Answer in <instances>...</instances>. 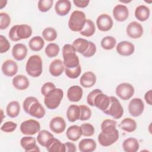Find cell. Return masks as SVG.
<instances>
[{
	"mask_svg": "<svg viewBox=\"0 0 152 152\" xmlns=\"http://www.w3.org/2000/svg\"><path fill=\"white\" fill-rule=\"evenodd\" d=\"M23 107L26 113L37 119L43 118L46 114L44 107L35 97L30 96L26 98Z\"/></svg>",
	"mask_w": 152,
	"mask_h": 152,
	"instance_id": "obj_1",
	"label": "cell"
},
{
	"mask_svg": "<svg viewBox=\"0 0 152 152\" xmlns=\"http://www.w3.org/2000/svg\"><path fill=\"white\" fill-rule=\"evenodd\" d=\"M72 45L65 44L62 48L64 64L65 68H74L80 65V61Z\"/></svg>",
	"mask_w": 152,
	"mask_h": 152,
	"instance_id": "obj_2",
	"label": "cell"
},
{
	"mask_svg": "<svg viewBox=\"0 0 152 152\" xmlns=\"http://www.w3.org/2000/svg\"><path fill=\"white\" fill-rule=\"evenodd\" d=\"M42 60L37 55H31L28 59L26 65V71L32 77H38L42 73Z\"/></svg>",
	"mask_w": 152,
	"mask_h": 152,
	"instance_id": "obj_3",
	"label": "cell"
},
{
	"mask_svg": "<svg viewBox=\"0 0 152 152\" xmlns=\"http://www.w3.org/2000/svg\"><path fill=\"white\" fill-rule=\"evenodd\" d=\"M64 97V91L61 88H55L45 96L44 103L49 109H55L60 104Z\"/></svg>",
	"mask_w": 152,
	"mask_h": 152,
	"instance_id": "obj_4",
	"label": "cell"
},
{
	"mask_svg": "<svg viewBox=\"0 0 152 152\" xmlns=\"http://www.w3.org/2000/svg\"><path fill=\"white\" fill-rule=\"evenodd\" d=\"M86 14L81 11H74L69 17L68 27L71 31H80L84 27L86 22Z\"/></svg>",
	"mask_w": 152,
	"mask_h": 152,
	"instance_id": "obj_5",
	"label": "cell"
},
{
	"mask_svg": "<svg viewBox=\"0 0 152 152\" xmlns=\"http://www.w3.org/2000/svg\"><path fill=\"white\" fill-rule=\"evenodd\" d=\"M110 97V104L107 109L103 111L106 115L111 116L113 119H120L124 113V109L119 100L114 96Z\"/></svg>",
	"mask_w": 152,
	"mask_h": 152,
	"instance_id": "obj_6",
	"label": "cell"
},
{
	"mask_svg": "<svg viewBox=\"0 0 152 152\" xmlns=\"http://www.w3.org/2000/svg\"><path fill=\"white\" fill-rule=\"evenodd\" d=\"M20 128L23 134L33 135L40 131V125L38 121L34 119H28L23 122Z\"/></svg>",
	"mask_w": 152,
	"mask_h": 152,
	"instance_id": "obj_7",
	"label": "cell"
},
{
	"mask_svg": "<svg viewBox=\"0 0 152 152\" xmlns=\"http://www.w3.org/2000/svg\"><path fill=\"white\" fill-rule=\"evenodd\" d=\"M133 86L128 83L119 84L116 88V95L122 100H127L131 99L134 94Z\"/></svg>",
	"mask_w": 152,
	"mask_h": 152,
	"instance_id": "obj_8",
	"label": "cell"
},
{
	"mask_svg": "<svg viewBox=\"0 0 152 152\" xmlns=\"http://www.w3.org/2000/svg\"><path fill=\"white\" fill-rule=\"evenodd\" d=\"M119 134L118 129H116L112 133L105 134L101 132L98 135V141L99 144L103 147H108L113 144L119 139Z\"/></svg>",
	"mask_w": 152,
	"mask_h": 152,
	"instance_id": "obj_9",
	"label": "cell"
},
{
	"mask_svg": "<svg viewBox=\"0 0 152 152\" xmlns=\"http://www.w3.org/2000/svg\"><path fill=\"white\" fill-rule=\"evenodd\" d=\"M144 110V104L140 98L132 99L128 104V111L134 117L140 116Z\"/></svg>",
	"mask_w": 152,
	"mask_h": 152,
	"instance_id": "obj_10",
	"label": "cell"
},
{
	"mask_svg": "<svg viewBox=\"0 0 152 152\" xmlns=\"http://www.w3.org/2000/svg\"><path fill=\"white\" fill-rule=\"evenodd\" d=\"M127 35L132 39H138L143 34V27L141 24L137 21H132L126 27Z\"/></svg>",
	"mask_w": 152,
	"mask_h": 152,
	"instance_id": "obj_11",
	"label": "cell"
},
{
	"mask_svg": "<svg viewBox=\"0 0 152 152\" xmlns=\"http://www.w3.org/2000/svg\"><path fill=\"white\" fill-rule=\"evenodd\" d=\"M96 24L100 31H107L110 30L113 26L112 17L107 14H100L96 20Z\"/></svg>",
	"mask_w": 152,
	"mask_h": 152,
	"instance_id": "obj_12",
	"label": "cell"
},
{
	"mask_svg": "<svg viewBox=\"0 0 152 152\" xmlns=\"http://www.w3.org/2000/svg\"><path fill=\"white\" fill-rule=\"evenodd\" d=\"M20 144L26 152L40 151L39 147L36 144V140L33 137H23L20 140Z\"/></svg>",
	"mask_w": 152,
	"mask_h": 152,
	"instance_id": "obj_13",
	"label": "cell"
},
{
	"mask_svg": "<svg viewBox=\"0 0 152 152\" xmlns=\"http://www.w3.org/2000/svg\"><path fill=\"white\" fill-rule=\"evenodd\" d=\"M112 12L114 18L119 22L125 21L129 17V10L125 5H116L113 8Z\"/></svg>",
	"mask_w": 152,
	"mask_h": 152,
	"instance_id": "obj_14",
	"label": "cell"
},
{
	"mask_svg": "<svg viewBox=\"0 0 152 152\" xmlns=\"http://www.w3.org/2000/svg\"><path fill=\"white\" fill-rule=\"evenodd\" d=\"M110 104V97L101 92L97 94L93 100V106L102 111H104L107 109Z\"/></svg>",
	"mask_w": 152,
	"mask_h": 152,
	"instance_id": "obj_15",
	"label": "cell"
},
{
	"mask_svg": "<svg viewBox=\"0 0 152 152\" xmlns=\"http://www.w3.org/2000/svg\"><path fill=\"white\" fill-rule=\"evenodd\" d=\"M49 128L53 132L59 134L65 130L66 122L62 117L56 116L50 120Z\"/></svg>",
	"mask_w": 152,
	"mask_h": 152,
	"instance_id": "obj_16",
	"label": "cell"
},
{
	"mask_svg": "<svg viewBox=\"0 0 152 152\" xmlns=\"http://www.w3.org/2000/svg\"><path fill=\"white\" fill-rule=\"evenodd\" d=\"M55 138L52 134L45 129L40 131L37 136V141L38 143L46 148L50 146Z\"/></svg>",
	"mask_w": 152,
	"mask_h": 152,
	"instance_id": "obj_17",
	"label": "cell"
},
{
	"mask_svg": "<svg viewBox=\"0 0 152 152\" xmlns=\"http://www.w3.org/2000/svg\"><path fill=\"white\" fill-rule=\"evenodd\" d=\"M116 49L119 55L124 56H128L134 53L135 46L130 42L122 41L117 45Z\"/></svg>",
	"mask_w": 152,
	"mask_h": 152,
	"instance_id": "obj_18",
	"label": "cell"
},
{
	"mask_svg": "<svg viewBox=\"0 0 152 152\" xmlns=\"http://www.w3.org/2000/svg\"><path fill=\"white\" fill-rule=\"evenodd\" d=\"M1 70L5 76L12 77L17 73L18 65L14 60L8 59L2 64Z\"/></svg>",
	"mask_w": 152,
	"mask_h": 152,
	"instance_id": "obj_19",
	"label": "cell"
},
{
	"mask_svg": "<svg viewBox=\"0 0 152 152\" xmlns=\"http://www.w3.org/2000/svg\"><path fill=\"white\" fill-rule=\"evenodd\" d=\"M71 8V4L69 0H59L55 5L56 13L59 16H65L69 13Z\"/></svg>",
	"mask_w": 152,
	"mask_h": 152,
	"instance_id": "obj_20",
	"label": "cell"
},
{
	"mask_svg": "<svg viewBox=\"0 0 152 152\" xmlns=\"http://www.w3.org/2000/svg\"><path fill=\"white\" fill-rule=\"evenodd\" d=\"M83 94V88L79 86H72L67 90V97L71 102H79Z\"/></svg>",
	"mask_w": 152,
	"mask_h": 152,
	"instance_id": "obj_21",
	"label": "cell"
},
{
	"mask_svg": "<svg viewBox=\"0 0 152 152\" xmlns=\"http://www.w3.org/2000/svg\"><path fill=\"white\" fill-rule=\"evenodd\" d=\"M96 82V76L91 71L84 72L80 79V85L84 88H90L93 87Z\"/></svg>",
	"mask_w": 152,
	"mask_h": 152,
	"instance_id": "obj_22",
	"label": "cell"
},
{
	"mask_svg": "<svg viewBox=\"0 0 152 152\" xmlns=\"http://www.w3.org/2000/svg\"><path fill=\"white\" fill-rule=\"evenodd\" d=\"M27 54V48L23 43L15 45L12 49V55L13 58L17 61H22L25 59Z\"/></svg>",
	"mask_w": 152,
	"mask_h": 152,
	"instance_id": "obj_23",
	"label": "cell"
},
{
	"mask_svg": "<svg viewBox=\"0 0 152 152\" xmlns=\"http://www.w3.org/2000/svg\"><path fill=\"white\" fill-rule=\"evenodd\" d=\"M49 72L53 77L61 75L65 71V65L63 61L59 59H56L51 62L49 65Z\"/></svg>",
	"mask_w": 152,
	"mask_h": 152,
	"instance_id": "obj_24",
	"label": "cell"
},
{
	"mask_svg": "<svg viewBox=\"0 0 152 152\" xmlns=\"http://www.w3.org/2000/svg\"><path fill=\"white\" fill-rule=\"evenodd\" d=\"M13 86L18 90H24L29 86L28 79L24 75H17L12 78Z\"/></svg>",
	"mask_w": 152,
	"mask_h": 152,
	"instance_id": "obj_25",
	"label": "cell"
},
{
	"mask_svg": "<svg viewBox=\"0 0 152 152\" xmlns=\"http://www.w3.org/2000/svg\"><path fill=\"white\" fill-rule=\"evenodd\" d=\"M83 132L81 126L78 125H71L66 130V136L72 141H78L82 136Z\"/></svg>",
	"mask_w": 152,
	"mask_h": 152,
	"instance_id": "obj_26",
	"label": "cell"
},
{
	"mask_svg": "<svg viewBox=\"0 0 152 152\" xmlns=\"http://www.w3.org/2000/svg\"><path fill=\"white\" fill-rule=\"evenodd\" d=\"M97 147L95 141L91 138L83 139L78 144L79 150L81 152L94 151Z\"/></svg>",
	"mask_w": 152,
	"mask_h": 152,
	"instance_id": "obj_27",
	"label": "cell"
},
{
	"mask_svg": "<svg viewBox=\"0 0 152 152\" xmlns=\"http://www.w3.org/2000/svg\"><path fill=\"white\" fill-rule=\"evenodd\" d=\"M122 148L126 152H136L140 148V144L136 138L129 137L124 141Z\"/></svg>",
	"mask_w": 152,
	"mask_h": 152,
	"instance_id": "obj_28",
	"label": "cell"
},
{
	"mask_svg": "<svg viewBox=\"0 0 152 152\" xmlns=\"http://www.w3.org/2000/svg\"><path fill=\"white\" fill-rule=\"evenodd\" d=\"M150 11L148 7L144 5L138 6L135 10V17L140 21L147 20L150 17Z\"/></svg>",
	"mask_w": 152,
	"mask_h": 152,
	"instance_id": "obj_29",
	"label": "cell"
},
{
	"mask_svg": "<svg viewBox=\"0 0 152 152\" xmlns=\"http://www.w3.org/2000/svg\"><path fill=\"white\" fill-rule=\"evenodd\" d=\"M80 115V109L79 106L71 104L69 106L66 110V117L69 122H74L78 120Z\"/></svg>",
	"mask_w": 152,
	"mask_h": 152,
	"instance_id": "obj_30",
	"label": "cell"
},
{
	"mask_svg": "<svg viewBox=\"0 0 152 152\" xmlns=\"http://www.w3.org/2000/svg\"><path fill=\"white\" fill-rule=\"evenodd\" d=\"M32 34V28L30 26L27 24L18 25L17 29V35L20 40L27 39Z\"/></svg>",
	"mask_w": 152,
	"mask_h": 152,
	"instance_id": "obj_31",
	"label": "cell"
},
{
	"mask_svg": "<svg viewBox=\"0 0 152 152\" xmlns=\"http://www.w3.org/2000/svg\"><path fill=\"white\" fill-rule=\"evenodd\" d=\"M119 127L123 131L127 132H134L137 128V123L133 119L126 118L119 124Z\"/></svg>",
	"mask_w": 152,
	"mask_h": 152,
	"instance_id": "obj_32",
	"label": "cell"
},
{
	"mask_svg": "<svg viewBox=\"0 0 152 152\" xmlns=\"http://www.w3.org/2000/svg\"><path fill=\"white\" fill-rule=\"evenodd\" d=\"M72 45L76 52L83 55L88 48L89 41L83 38H78L73 42Z\"/></svg>",
	"mask_w": 152,
	"mask_h": 152,
	"instance_id": "obj_33",
	"label": "cell"
},
{
	"mask_svg": "<svg viewBox=\"0 0 152 152\" xmlns=\"http://www.w3.org/2000/svg\"><path fill=\"white\" fill-rule=\"evenodd\" d=\"M45 46V41L43 39L39 36H34L31 38L28 42V46L30 49L35 52L40 51Z\"/></svg>",
	"mask_w": 152,
	"mask_h": 152,
	"instance_id": "obj_34",
	"label": "cell"
},
{
	"mask_svg": "<svg viewBox=\"0 0 152 152\" xmlns=\"http://www.w3.org/2000/svg\"><path fill=\"white\" fill-rule=\"evenodd\" d=\"M20 112V106L17 101H12L10 102L6 108V112L8 116L12 118L18 116Z\"/></svg>",
	"mask_w": 152,
	"mask_h": 152,
	"instance_id": "obj_35",
	"label": "cell"
},
{
	"mask_svg": "<svg viewBox=\"0 0 152 152\" xmlns=\"http://www.w3.org/2000/svg\"><path fill=\"white\" fill-rule=\"evenodd\" d=\"M116 121L113 119H105L101 124L102 132L105 134L112 133L116 129Z\"/></svg>",
	"mask_w": 152,
	"mask_h": 152,
	"instance_id": "obj_36",
	"label": "cell"
},
{
	"mask_svg": "<svg viewBox=\"0 0 152 152\" xmlns=\"http://www.w3.org/2000/svg\"><path fill=\"white\" fill-rule=\"evenodd\" d=\"M96 31V27L93 21L91 20H87L83 28L80 31V34L86 36L91 37L92 36Z\"/></svg>",
	"mask_w": 152,
	"mask_h": 152,
	"instance_id": "obj_37",
	"label": "cell"
},
{
	"mask_svg": "<svg viewBox=\"0 0 152 152\" xmlns=\"http://www.w3.org/2000/svg\"><path fill=\"white\" fill-rule=\"evenodd\" d=\"M101 46L105 50H111L115 48L116 44V40L115 37L107 36L103 37L101 40Z\"/></svg>",
	"mask_w": 152,
	"mask_h": 152,
	"instance_id": "obj_38",
	"label": "cell"
},
{
	"mask_svg": "<svg viewBox=\"0 0 152 152\" xmlns=\"http://www.w3.org/2000/svg\"><path fill=\"white\" fill-rule=\"evenodd\" d=\"M43 38L48 42H53L54 41L57 37V32L56 30L53 27H46L45 28L42 33Z\"/></svg>",
	"mask_w": 152,
	"mask_h": 152,
	"instance_id": "obj_39",
	"label": "cell"
},
{
	"mask_svg": "<svg viewBox=\"0 0 152 152\" xmlns=\"http://www.w3.org/2000/svg\"><path fill=\"white\" fill-rule=\"evenodd\" d=\"M60 50V48L58 45L53 43L48 44L45 48V53L49 58H53L56 56Z\"/></svg>",
	"mask_w": 152,
	"mask_h": 152,
	"instance_id": "obj_40",
	"label": "cell"
},
{
	"mask_svg": "<svg viewBox=\"0 0 152 152\" xmlns=\"http://www.w3.org/2000/svg\"><path fill=\"white\" fill-rule=\"evenodd\" d=\"M46 149L49 152H65V144L56 138H55L52 143Z\"/></svg>",
	"mask_w": 152,
	"mask_h": 152,
	"instance_id": "obj_41",
	"label": "cell"
},
{
	"mask_svg": "<svg viewBox=\"0 0 152 152\" xmlns=\"http://www.w3.org/2000/svg\"><path fill=\"white\" fill-rule=\"evenodd\" d=\"M81 72V68L80 65H79L78 66L74 68H65V73L66 75L69 78L75 79L78 78L80 76Z\"/></svg>",
	"mask_w": 152,
	"mask_h": 152,
	"instance_id": "obj_42",
	"label": "cell"
},
{
	"mask_svg": "<svg viewBox=\"0 0 152 152\" xmlns=\"http://www.w3.org/2000/svg\"><path fill=\"white\" fill-rule=\"evenodd\" d=\"M80 109V115L79 120L86 121L90 118L91 116V110L86 105L79 106Z\"/></svg>",
	"mask_w": 152,
	"mask_h": 152,
	"instance_id": "obj_43",
	"label": "cell"
},
{
	"mask_svg": "<svg viewBox=\"0 0 152 152\" xmlns=\"http://www.w3.org/2000/svg\"><path fill=\"white\" fill-rule=\"evenodd\" d=\"M53 3V0H40L38 2V8L41 12H47L52 8Z\"/></svg>",
	"mask_w": 152,
	"mask_h": 152,
	"instance_id": "obj_44",
	"label": "cell"
},
{
	"mask_svg": "<svg viewBox=\"0 0 152 152\" xmlns=\"http://www.w3.org/2000/svg\"><path fill=\"white\" fill-rule=\"evenodd\" d=\"M11 23V18L6 12L0 13V29H6Z\"/></svg>",
	"mask_w": 152,
	"mask_h": 152,
	"instance_id": "obj_45",
	"label": "cell"
},
{
	"mask_svg": "<svg viewBox=\"0 0 152 152\" xmlns=\"http://www.w3.org/2000/svg\"><path fill=\"white\" fill-rule=\"evenodd\" d=\"M80 126L82 129V135L84 137H91L94 134V128L91 124L89 123H86L82 124Z\"/></svg>",
	"mask_w": 152,
	"mask_h": 152,
	"instance_id": "obj_46",
	"label": "cell"
},
{
	"mask_svg": "<svg viewBox=\"0 0 152 152\" xmlns=\"http://www.w3.org/2000/svg\"><path fill=\"white\" fill-rule=\"evenodd\" d=\"M17 125L12 121H7L5 122L1 127V130L5 132H12L15 130Z\"/></svg>",
	"mask_w": 152,
	"mask_h": 152,
	"instance_id": "obj_47",
	"label": "cell"
},
{
	"mask_svg": "<svg viewBox=\"0 0 152 152\" xmlns=\"http://www.w3.org/2000/svg\"><path fill=\"white\" fill-rule=\"evenodd\" d=\"M10 48V44L7 39L2 35L0 36V52L4 53L7 52Z\"/></svg>",
	"mask_w": 152,
	"mask_h": 152,
	"instance_id": "obj_48",
	"label": "cell"
},
{
	"mask_svg": "<svg viewBox=\"0 0 152 152\" xmlns=\"http://www.w3.org/2000/svg\"><path fill=\"white\" fill-rule=\"evenodd\" d=\"M96 45L91 41H89V46L87 50L86 51L85 53H84L82 55L86 58H90L93 56L95 53L96 52Z\"/></svg>",
	"mask_w": 152,
	"mask_h": 152,
	"instance_id": "obj_49",
	"label": "cell"
},
{
	"mask_svg": "<svg viewBox=\"0 0 152 152\" xmlns=\"http://www.w3.org/2000/svg\"><path fill=\"white\" fill-rule=\"evenodd\" d=\"M56 88L55 85L52 82L45 83L41 87V93L42 95L45 96L51 90Z\"/></svg>",
	"mask_w": 152,
	"mask_h": 152,
	"instance_id": "obj_50",
	"label": "cell"
},
{
	"mask_svg": "<svg viewBox=\"0 0 152 152\" xmlns=\"http://www.w3.org/2000/svg\"><path fill=\"white\" fill-rule=\"evenodd\" d=\"M101 92H102V91L101 90L97 88V89H94V90H92L90 93H89L87 97V102L88 104H89L91 106H93V100H94V97H96V96L97 94H99Z\"/></svg>",
	"mask_w": 152,
	"mask_h": 152,
	"instance_id": "obj_51",
	"label": "cell"
},
{
	"mask_svg": "<svg viewBox=\"0 0 152 152\" xmlns=\"http://www.w3.org/2000/svg\"><path fill=\"white\" fill-rule=\"evenodd\" d=\"M17 27H18V25H14L11 28V29L9 31L8 36L10 39L13 42H17L20 40L17 35Z\"/></svg>",
	"mask_w": 152,
	"mask_h": 152,
	"instance_id": "obj_52",
	"label": "cell"
},
{
	"mask_svg": "<svg viewBox=\"0 0 152 152\" xmlns=\"http://www.w3.org/2000/svg\"><path fill=\"white\" fill-rule=\"evenodd\" d=\"M90 2L89 0H74V5L79 8H86L88 6Z\"/></svg>",
	"mask_w": 152,
	"mask_h": 152,
	"instance_id": "obj_53",
	"label": "cell"
},
{
	"mask_svg": "<svg viewBox=\"0 0 152 152\" xmlns=\"http://www.w3.org/2000/svg\"><path fill=\"white\" fill-rule=\"evenodd\" d=\"M65 146V151L66 152H75L77 151L75 145L71 142H66L64 143Z\"/></svg>",
	"mask_w": 152,
	"mask_h": 152,
	"instance_id": "obj_54",
	"label": "cell"
},
{
	"mask_svg": "<svg viewBox=\"0 0 152 152\" xmlns=\"http://www.w3.org/2000/svg\"><path fill=\"white\" fill-rule=\"evenodd\" d=\"M151 94H152V91L151 90H149L148 91H147L144 95V99L145 102L147 104L149 105H151Z\"/></svg>",
	"mask_w": 152,
	"mask_h": 152,
	"instance_id": "obj_55",
	"label": "cell"
},
{
	"mask_svg": "<svg viewBox=\"0 0 152 152\" xmlns=\"http://www.w3.org/2000/svg\"><path fill=\"white\" fill-rule=\"evenodd\" d=\"M7 3V1H3V0L1 1H0V8L2 9V8H3L4 7H5Z\"/></svg>",
	"mask_w": 152,
	"mask_h": 152,
	"instance_id": "obj_56",
	"label": "cell"
}]
</instances>
